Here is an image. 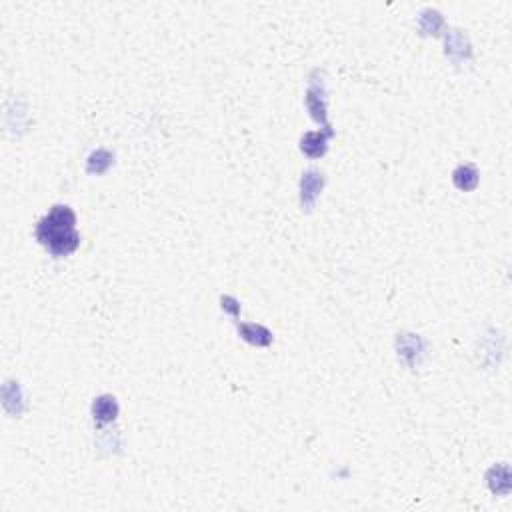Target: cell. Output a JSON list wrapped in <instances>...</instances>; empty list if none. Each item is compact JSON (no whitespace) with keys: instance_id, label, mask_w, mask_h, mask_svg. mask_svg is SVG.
Masks as SVG:
<instances>
[{"instance_id":"1","label":"cell","mask_w":512,"mask_h":512,"mask_svg":"<svg viewBox=\"0 0 512 512\" xmlns=\"http://www.w3.org/2000/svg\"><path fill=\"white\" fill-rule=\"evenodd\" d=\"M74 222L76 216L68 206H54L50 214L38 222L36 238L46 244L56 256L70 254L80 240L74 230Z\"/></svg>"}]
</instances>
